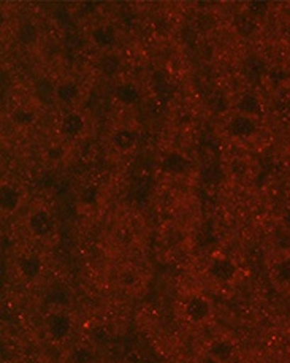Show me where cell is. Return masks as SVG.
Here are the masks:
<instances>
[{
  "label": "cell",
  "instance_id": "cell-11",
  "mask_svg": "<svg viewBox=\"0 0 290 363\" xmlns=\"http://www.w3.org/2000/svg\"><path fill=\"white\" fill-rule=\"evenodd\" d=\"M235 29L242 37H251L257 30V21L249 13H242V15H238L237 19H235Z\"/></svg>",
  "mask_w": 290,
  "mask_h": 363
},
{
  "label": "cell",
  "instance_id": "cell-4",
  "mask_svg": "<svg viewBox=\"0 0 290 363\" xmlns=\"http://www.w3.org/2000/svg\"><path fill=\"white\" fill-rule=\"evenodd\" d=\"M162 170L168 174H181L186 173L191 167V162H189L187 157L183 156L181 152H170L162 159Z\"/></svg>",
  "mask_w": 290,
  "mask_h": 363
},
{
  "label": "cell",
  "instance_id": "cell-3",
  "mask_svg": "<svg viewBox=\"0 0 290 363\" xmlns=\"http://www.w3.org/2000/svg\"><path fill=\"white\" fill-rule=\"evenodd\" d=\"M242 73H245L249 82H260L262 78L268 75V67L262 57L249 56L242 62Z\"/></svg>",
  "mask_w": 290,
  "mask_h": 363
},
{
  "label": "cell",
  "instance_id": "cell-23",
  "mask_svg": "<svg viewBox=\"0 0 290 363\" xmlns=\"http://www.w3.org/2000/svg\"><path fill=\"white\" fill-rule=\"evenodd\" d=\"M247 9H249V15L254 16V18H257V16L260 18L267 13L268 4H265V2H251V4H249Z\"/></svg>",
  "mask_w": 290,
  "mask_h": 363
},
{
  "label": "cell",
  "instance_id": "cell-7",
  "mask_svg": "<svg viewBox=\"0 0 290 363\" xmlns=\"http://www.w3.org/2000/svg\"><path fill=\"white\" fill-rule=\"evenodd\" d=\"M19 192L15 189V187L11 186H4L2 191H0V206H2V210L10 213V211H15L18 205H19Z\"/></svg>",
  "mask_w": 290,
  "mask_h": 363
},
{
  "label": "cell",
  "instance_id": "cell-16",
  "mask_svg": "<svg viewBox=\"0 0 290 363\" xmlns=\"http://www.w3.org/2000/svg\"><path fill=\"white\" fill-rule=\"evenodd\" d=\"M18 38L19 42L24 45H33L38 38V30L33 23H24L19 26L18 29Z\"/></svg>",
  "mask_w": 290,
  "mask_h": 363
},
{
  "label": "cell",
  "instance_id": "cell-14",
  "mask_svg": "<svg viewBox=\"0 0 290 363\" xmlns=\"http://www.w3.org/2000/svg\"><path fill=\"white\" fill-rule=\"evenodd\" d=\"M211 273H213L214 277L218 278V279L227 281V279H230V278L233 277L235 267H233L232 262H228V260H225V259L216 260L214 264H213V267H211Z\"/></svg>",
  "mask_w": 290,
  "mask_h": 363
},
{
  "label": "cell",
  "instance_id": "cell-18",
  "mask_svg": "<svg viewBox=\"0 0 290 363\" xmlns=\"http://www.w3.org/2000/svg\"><path fill=\"white\" fill-rule=\"evenodd\" d=\"M11 119L13 123L18 124V125H30L33 121H35V113H33L32 110H27V108H16L15 111H13L11 114Z\"/></svg>",
  "mask_w": 290,
  "mask_h": 363
},
{
  "label": "cell",
  "instance_id": "cell-5",
  "mask_svg": "<svg viewBox=\"0 0 290 363\" xmlns=\"http://www.w3.org/2000/svg\"><path fill=\"white\" fill-rule=\"evenodd\" d=\"M33 92L40 102L45 105H51L57 99V87L54 86L48 78H40L33 86Z\"/></svg>",
  "mask_w": 290,
  "mask_h": 363
},
{
  "label": "cell",
  "instance_id": "cell-2",
  "mask_svg": "<svg viewBox=\"0 0 290 363\" xmlns=\"http://www.w3.org/2000/svg\"><path fill=\"white\" fill-rule=\"evenodd\" d=\"M54 227L52 216L45 210H38L29 218V228L37 237H46Z\"/></svg>",
  "mask_w": 290,
  "mask_h": 363
},
{
  "label": "cell",
  "instance_id": "cell-21",
  "mask_svg": "<svg viewBox=\"0 0 290 363\" xmlns=\"http://www.w3.org/2000/svg\"><path fill=\"white\" fill-rule=\"evenodd\" d=\"M99 199V191L97 187L94 186H89L86 187V189L81 192V201H83L84 205H94Z\"/></svg>",
  "mask_w": 290,
  "mask_h": 363
},
{
  "label": "cell",
  "instance_id": "cell-25",
  "mask_svg": "<svg viewBox=\"0 0 290 363\" xmlns=\"http://www.w3.org/2000/svg\"><path fill=\"white\" fill-rule=\"evenodd\" d=\"M23 270L26 274H29V277H32V274H35L38 272V264L37 260L33 259H27L24 264H23Z\"/></svg>",
  "mask_w": 290,
  "mask_h": 363
},
{
  "label": "cell",
  "instance_id": "cell-27",
  "mask_svg": "<svg viewBox=\"0 0 290 363\" xmlns=\"http://www.w3.org/2000/svg\"><path fill=\"white\" fill-rule=\"evenodd\" d=\"M279 278L282 281H290V262L289 260L284 262V264L279 267Z\"/></svg>",
  "mask_w": 290,
  "mask_h": 363
},
{
  "label": "cell",
  "instance_id": "cell-20",
  "mask_svg": "<svg viewBox=\"0 0 290 363\" xmlns=\"http://www.w3.org/2000/svg\"><path fill=\"white\" fill-rule=\"evenodd\" d=\"M208 105H210V108L214 113H224L227 110V99L222 92H214L213 96L208 99Z\"/></svg>",
  "mask_w": 290,
  "mask_h": 363
},
{
  "label": "cell",
  "instance_id": "cell-6",
  "mask_svg": "<svg viewBox=\"0 0 290 363\" xmlns=\"http://www.w3.org/2000/svg\"><path fill=\"white\" fill-rule=\"evenodd\" d=\"M84 129V119L81 118L78 113H69L62 118V123H60V132L64 133L65 137H78Z\"/></svg>",
  "mask_w": 290,
  "mask_h": 363
},
{
  "label": "cell",
  "instance_id": "cell-1",
  "mask_svg": "<svg viewBox=\"0 0 290 363\" xmlns=\"http://www.w3.org/2000/svg\"><path fill=\"white\" fill-rule=\"evenodd\" d=\"M255 130H257V125H255L254 119L245 116V114H238V116L232 118L230 123H228V132L237 138L252 137Z\"/></svg>",
  "mask_w": 290,
  "mask_h": 363
},
{
  "label": "cell",
  "instance_id": "cell-17",
  "mask_svg": "<svg viewBox=\"0 0 290 363\" xmlns=\"http://www.w3.org/2000/svg\"><path fill=\"white\" fill-rule=\"evenodd\" d=\"M100 70H102L106 77H114L121 69V62L116 56L113 55H105L102 59H100Z\"/></svg>",
  "mask_w": 290,
  "mask_h": 363
},
{
  "label": "cell",
  "instance_id": "cell-26",
  "mask_svg": "<svg viewBox=\"0 0 290 363\" xmlns=\"http://www.w3.org/2000/svg\"><path fill=\"white\" fill-rule=\"evenodd\" d=\"M64 147L62 146H59V145H56V146H51L50 150H48V157L51 159V160H59V159H62L64 157Z\"/></svg>",
  "mask_w": 290,
  "mask_h": 363
},
{
  "label": "cell",
  "instance_id": "cell-19",
  "mask_svg": "<svg viewBox=\"0 0 290 363\" xmlns=\"http://www.w3.org/2000/svg\"><path fill=\"white\" fill-rule=\"evenodd\" d=\"M195 24H197V28L200 30L208 32V30H213L216 28L218 21H216V16L213 15V13L205 11V13H201V15L197 16V19H195Z\"/></svg>",
  "mask_w": 290,
  "mask_h": 363
},
{
  "label": "cell",
  "instance_id": "cell-9",
  "mask_svg": "<svg viewBox=\"0 0 290 363\" xmlns=\"http://www.w3.org/2000/svg\"><path fill=\"white\" fill-rule=\"evenodd\" d=\"M238 111L245 116L251 118L252 114H259L262 106H260V100L254 96V94H242L238 100Z\"/></svg>",
  "mask_w": 290,
  "mask_h": 363
},
{
  "label": "cell",
  "instance_id": "cell-24",
  "mask_svg": "<svg viewBox=\"0 0 290 363\" xmlns=\"http://www.w3.org/2000/svg\"><path fill=\"white\" fill-rule=\"evenodd\" d=\"M268 77L272 79L273 83H284L286 78H287V72L284 69H281V67H276V69L268 70Z\"/></svg>",
  "mask_w": 290,
  "mask_h": 363
},
{
  "label": "cell",
  "instance_id": "cell-10",
  "mask_svg": "<svg viewBox=\"0 0 290 363\" xmlns=\"http://www.w3.org/2000/svg\"><path fill=\"white\" fill-rule=\"evenodd\" d=\"M92 38L99 46L108 48V46H113L114 42H116V32H114L111 26H99V28L92 30Z\"/></svg>",
  "mask_w": 290,
  "mask_h": 363
},
{
  "label": "cell",
  "instance_id": "cell-15",
  "mask_svg": "<svg viewBox=\"0 0 290 363\" xmlns=\"http://www.w3.org/2000/svg\"><path fill=\"white\" fill-rule=\"evenodd\" d=\"M187 313H189V315H191L192 319L200 320V319H205L206 315H208V313H210V306H208V303H206L205 300L194 298V300L189 301Z\"/></svg>",
  "mask_w": 290,
  "mask_h": 363
},
{
  "label": "cell",
  "instance_id": "cell-8",
  "mask_svg": "<svg viewBox=\"0 0 290 363\" xmlns=\"http://www.w3.org/2000/svg\"><path fill=\"white\" fill-rule=\"evenodd\" d=\"M137 143V135L135 132L129 129H119L114 132L113 135V145L116 146V150L119 151H129Z\"/></svg>",
  "mask_w": 290,
  "mask_h": 363
},
{
  "label": "cell",
  "instance_id": "cell-13",
  "mask_svg": "<svg viewBox=\"0 0 290 363\" xmlns=\"http://www.w3.org/2000/svg\"><path fill=\"white\" fill-rule=\"evenodd\" d=\"M79 96V87L73 82H67L57 86V100L62 104H72Z\"/></svg>",
  "mask_w": 290,
  "mask_h": 363
},
{
  "label": "cell",
  "instance_id": "cell-12",
  "mask_svg": "<svg viewBox=\"0 0 290 363\" xmlns=\"http://www.w3.org/2000/svg\"><path fill=\"white\" fill-rule=\"evenodd\" d=\"M116 99L124 105H133L140 100V92L133 84L124 83L116 87Z\"/></svg>",
  "mask_w": 290,
  "mask_h": 363
},
{
  "label": "cell",
  "instance_id": "cell-28",
  "mask_svg": "<svg viewBox=\"0 0 290 363\" xmlns=\"http://www.w3.org/2000/svg\"><path fill=\"white\" fill-rule=\"evenodd\" d=\"M286 219H287V223H289V224H290V214H289V216H287V218H286Z\"/></svg>",
  "mask_w": 290,
  "mask_h": 363
},
{
  "label": "cell",
  "instance_id": "cell-22",
  "mask_svg": "<svg viewBox=\"0 0 290 363\" xmlns=\"http://www.w3.org/2000/svg\"><path fill=\"white\" fill-rule=\"evenodd\" d=\"M69 327H70V324H69V320H67L65 318H56V319L52 320V325H51L52 332L56 333L57 336H62L64 333H67V330H69Z\"/></svg>",
  "mask_w": 290,
  "mask_h": 363
}]
</instances>
